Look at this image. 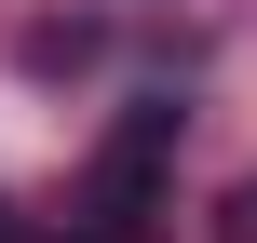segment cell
<instances>
[{
  "instance_id": "obj_1",
  "label": "cell",
  "mask_w": 257,
  "mask_h": 243,
  "mask_svg": "<svg viewBox=\"0 0 257 243\" xmlns=\"http://www.w3.org/2000/svg\"><path fill=\"white\" fill-rule=\"evenodd\" d=\"M163 162H176V108L136 95V108L108 122V149H95V243H149V216H163Z\"/></svg>"
},
{
  "instance_id": "obj_2",
  "label": "cell",
  "mask_w": 257,
  "mask_h": 243,
  "mask_svg": "<svg viewBox=\"0 0 257 243\" xmlns=\"http://www.w3.org/2000/svg\"><path fill=\"white\" fill-rule=\"evenodd\" d=\"M217 230H230V243H257V189H230V216H217Z\"/></svg>"
}]
</instances>
